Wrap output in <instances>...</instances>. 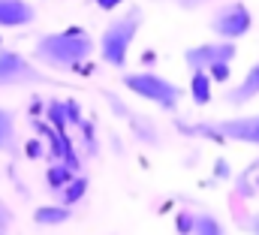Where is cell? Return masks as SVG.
<instances>
[{
  "label": "cell",
  "instance_id": "28",
  "mask_svg": "<svg viewBox=\"0 0 259 235\" xmlns=\"http://www.w3.org/2000/svg\"><path fill=\"white\" fill-rule=\"evenodd\" d=\"M94 3H97V9H103V12H115L124 0H94Z\"/></svg>",
  "mask_w": 259,
  "mask_h": 235
},
{
  "label": "cell",
  "instance_id": "30",
  "mask_svg": "<svg viewBox=\"0 0 259 235\" xmlns=\"http://www.w3.org/2000/svg\"><path fill=\"white\" fill-rule=\"evenodd\" d=\"M0 49H3V36H0Z\"/></svg>",
  "mask_w": 259,
  "mask_h": 235
},
{
  "label": "cell",
  "instance_id": "10",
  "mask_svg": "<svg viewBox=\"0 0 259 235\" xmlns=\"http://www.w3.org/2000/svg\"><path fill=\"white\" fill-rule=\"evenodd\" d=\"M72 220V208H66L61 202H52V205H39L33 208V223L42 226V229H55V226H64Z\"/></svg>",
  "mask_w": 259,
  "mask_h": 235
},
{
  "label": "cell",
  "instance_id": "24",
  "mask_svg": "<svg viewBox=\"0 0 259 235\" xmlns=\"http://www.w3.org/2000/svg\"><path fill=\"white\" fill-rule=\"evenodd\" d=\"M12 223H15V214H12V208H9V205H6V202L0 199V232L6 235Z\"/></svg>",
  "mask_w": 259,
  "mask_h": 235
},
{
  "label": "cell",
  "instance_id": "1",
  "mask_svg": "<svg viewBox=\"0 0 259 235\" xmlns=\"http://www.w3.org/2000/svg\"><path fill=\"white\" fill-rule=\"evenodd\" d=\"M94 40L84 27H66L42 33L33 43V63H42L49 69H78L94 55Z\"/></svg>",
  "mask_w": 259,
  "mask_h": 235
},
{
  "label": "cell",
  "instance_id": "3",
  "mask_svg": "<svg viewBox=\"0 0 259 235\" xmlns=\"http://www.w3.org/2000/svg\"><path fill=\"white\" fill-rule=\"evenodd\" d=\"M121 85L127 88L130 94L160 106L163 112H175L181 103V88L175 82H169L166 75L154 72V69H139V72H124Z\"/></svg>",
  "mask_w": 259,
  "mask_h": 235
},
{
  "label": "cell",
  "instance_id": "19",
  "mask_svg": "<svg viewBox=\"0 0 259 235\" xmlns=\"http://www.w3.org/2000/svg\"><path fill=\"white\" fill-rule=\"evenodd\" d=\"M205 72H208V79H211L214 85H229V82H232V63H229V60H217V63H211Z\"/></svg>",
  "mask_w": 259,
  "mask_h": 235
},
{
  "label": "cell",
  "instance_id": "14",
  "mask_svg": "<svg viewBox=\"0 0 259 235\" xmlns=\"http://www.w3.org/2000/svg\"><path fill=\"white\" fill-rule=\"evenodd\" d=\"M178 133L196 136V139H208V142H226L223 133L217 130V121H202V124H187V121H175Z\"/></svg>",
  "mask_w": 259,
  "mask_h": 235
},
{
  "label": "cell",
  "instance_id": "27",
  "mask_svg": "<svg viewBox=\"0 0 259 235\" xmlns=\"http://www.w3.org/2000/svg\"><path fill=\"white\" fill-rule=\"evenodd\" d=\"M175 3H178V9H184V12H193L199 6H205L208 0H175Z\"/></svg>",
  "mask_w": 259,
  "mask_h": 235
},
{
  "label": "cell",
  "instance_id": "20",
  "mask_svg": "<svg viewBox=\"0 0 259 235\" xmlns=\"http://www.w3.org/2000/svg\"><path fill=\"white\" fill-rule=\"evenodd\" d=\"M175 232L178 235L193 232V211H178V214H175Z\"/></svg>",
  "mask_w": 259,
  "mask_h": 235
},
{
  "label": "cell",
  "instance_id": "31",
  "mask_svg": "<svg viewBox=\"0 0 259 235\" xmlns=\"http://www.w3.org/2000/svg\"><path fill=\"white\" fill-rule=\"evenodd\" d=\"M0 235H3V232H0Z\"/></svg>",
  "mask_w": 259,
  "mask_h": 235
},
{
  "label": "cell",
  "instance_id": "22",
  "mask_svg": "<svg viewBox=\"0 0 259 235\" xmlns=\"http://www.w3.org/2000/svg\"><path fill=\"white\" fill-rule=\"evenodd\" d=\"M214 181H232V166L226 163V157H217L214 160Z\"/></svg>",
  "mask_w": 259,
  "mask_h": 235
},
{
  "label": "cell",
  "instance_id": "8",
  "mask_svg": "<svg viewBox=\"0 0 259 235\" xmlns=\"http://www.w3.org/2000/svg\"><path fill=\"white\" fill-rule=\"evenodd\" d=\"M256 97H259V60L247 69V72H244V79H241V82H229V85H226L223 103H226V106L241 109V106H250Z\"/></svg>",
  "mask_w": 259,
  "mask_h": 235
},
{
  "label": "cell",
  "instance_id": "9",
  "mask_svg": "<svg viewBox=\"0 0 259 235\" xmlns=\"http://www.w3.org/2000/svg\"><path fill=\"white\" fill-rule=\"evenodd\" d=\"M36 21V6L30 0H0V30L30 27Z\"/></svg>",
  "mask_w": 259,
  "mask_h": 235
},
{
  "label": "cell",
  "instance_id": "7",
  "mask_svg": "<svg viewBox=\"0 0 259 235\" xmlns=\"http://www.w3.org/2000/svg\"><path fill=\"white\" fill-rule=\"evenodd\" d=\"M217 130L223 133L226 142H241V145H256L259 148V115H238L217 121Z\"/></svg>",
  "mask_w": 259,
  "mask_h": 235
},
{
  "label": "cell",
  "instance_id": "17",
  "mask_svg": "<svg viewBox=\"0 0 259 235\" xmlns=\"http://www.w3.org/2000/svg\"><path fill=\"white\" fill-rule=\"evenodd\" d=\"M72 175H75V172H72L66 163H61V160H52V166H49V172H46V187H49L52 193H58V190H61V187H64Z\"/></svg>",
  "mask_w": 259,
  "mask_h": 235
},
{
  "label": "cell",
  "instance_id": "12",
  "mask_svg": "<svg viewBox=\"0 0 259 235\" xmlns=\"http://www.w3.org/2000/svg\"><path fill=\"white\" fill-rule=\"evenodd\" d=\"M211 97H214V82L208 79V72L205 69H190V100H193V106H208L211 103Z\"/></svg>",
  "mask_w": 259,
  "mask_h": 235
},
{
  "label": "cell",
  "instance_id": "11",
  "mask_svg": "<svg viewBox=\"0 0 259 235\" xmlns=\"http://www.w3.org/2000/svg\"><path fill=\"white\" fill-rule=\"evenodd\" d=\"M88 190H91V178L84 175V172H75V175L69 178L64 187L55 193V196H58V202H61V205H66V208H75V205L88 196Z\"/></svg>",
  "mask_w": 259,
  "mask_h": 235
},
{
  "label": "cell",
  "instance_id": "4",
  "mask_svg": "<svg viewBox=\"0 0 259 235\" xmlns=\"http://www.w3.org/2000/svg\"><path fill=\"white\" fill-rule=\"evenodd\" d=\"M211 33L217 40H226V43H238L250 33L253 27V12L247 3L241 0H229V3H220L214 12H211V21H208Z\"/></svg>",
  "mask_w": 259,
  "mask_h": 235
},
{
  "label": "cell",
  "instance_id": "18",
  "mask_svg": "<svg viewBox=\"0 0 259 235\" xmlns=\"http://www.w3.org/2000/svg\"><path fill=\"white\" fill-rule=\"evenodd\" d=\"M46 124H49L52 130H64V133H66V127H69V124H66L64 100H58V97H55V100H49V103H46Z\"/></svg>",
  "mask_w": 259,
  "mask_h": 235
},
{
  "label": "cell",
  "instance_id": "5",
  "mask_svg": "<svg viewBox=\"0 0 259 235\" xmlns=\"http://www.w3.org/2000/svg\"><path fill=\"white\" fill-rule=\"evenodd\" d=\"M21 85H55L49 72L24 58L15 49H0V88H21Z\"/></svg>",
  "mask_w": 259,
  "mask_h": 235
},
{
  "label": "cell",
  "instance_id": "16",
  "mask_svg": "<svg viewBox=\"0 0 259 235\" xmlns=\"http://www.w3.org/2000/svg\"><path fill=\"white\" fill-rule=\"evenodd\" d=\"M15 148V112L0 106V151L12 154Z\"/></svg>",
  "mask_w": 259,
  "mask_h": 235
},
{
  "label": "cell",
  "instance_id": "23",
  "mask_svg": "<svg viewBox=\"0 0 259 235\" xmlns=\"http://www.w3.org/2000/svg\"><path fill=\"white\" fill-rule=\"evenodd\" d=\"M75 127H78V130L84 133V142H88V151H91V154H97V136H94V127H91V121H84V118H81V121H78Z\"/></svg>",
  "mask_w": 259,
  "mask_h": 235
},
{
  "label": "cell",
  "instance_id": "15",
  "mask_svg": "<svg viewBox=\"0 0 259 235\" xmlns=\"http://www.w3.org/2000/svg\"><path fill=\"white\" fill-rule=\"evenodd\" d=\"M190 235H229V229L223 226V220L214 211H199V214H193V232Z\"/></svg>",
  "mask_w": 259,
  "mask_h": 235
},
{
  "label": "cell",
  "instance_id": "26",
  "mask_svg": "<svg viewBox=\"0 0 259 235\" xmlns=\"http://www.w3.org/2000/svg\"><path fill=\"white\" fill-rule=\"evenodd\" d=\"M244 229H247L250 235H259V211H253V214L244 217Z\"/></svg>",
  "mask_w": 259,
  "mask_h": 235
},
{
  "label": "cell",
  "instance_id": "2",
  "mask_svg": "<svg viewBox=\"0 0 259 235\" xmlns=\"http://www.w3.org/2000/svg\"><path fill=\"white\" fill-rule=\"evenodd\" d=\"M142 21H145L142 9H139V6H130L127 12L115 15V18L103 27L97 49H100V58H103L106 66H115V69H124V66H127L130 49H133V43H136V36H139Z\"/></svg>",
  "mask_w": 259,
  "mask_h": 235
},
{
  "label": "cell",
  "instance_id": "29",
  "mask_svg": "<svg viewBox=\"0 0 259 235\" xmlns=\"http://www.w3.org/2000/svg\"><path fill=\"white\" fill-rule=\"evenodd\" d=\"M142 60H145V66H151V63L157 60V55H154V52H145V58H142Z\"/></svg>",
  "mask_w": 259,
  "mask_h": 235
},
{
  "label": "cell",
  "instance_id": "21",
  "mask_svg": "<svg viewBox=\"0 0 259 235\" xmlns=\"http://www.w3.org/2000/svg\"><path fill=\"white\" fill-rule=\"evenodd\" d=\"M24 157H27V160H42V157H46V145H42L39 139H27V142H24Z\"/></svg>",
  "mask_w": 259,
  "mask_h": 235
},
{
  "label": "cell",
  "instance_id": "6",
  "mask_svg": "<svg viewBox=\"0 0 259 235\" xmlns=\"http://www.w3.org/2000/svg\"><path fill=\"white\" fill-rule=\"evenodd\" d=\"M238 55V46L235 43H226V40H214V43H199V46H190L184 52V63L190 69H208L211 63L217 60H235Z\"/></svg>",
  "mask_w": 259,
  "mask_h": 235
},
{
  "label": "cell",
  "instance_id": "13",
  "mask_svg": "<svg viewBox=\"0 0 259 235\" xmlns=\"http://www.w3.org/2000/svg\"><path fill=\"white\" fill-rule=\"evenodd\" d=\"M124 121H127L130 130H133V139H139L142 145H160V133H157V124H154L151 118L133 115V112H130Z\"/></svg>",
  "mask_w": 259,
  "mask_h": 235
},
{
  "label": "cell",
  "instance_id": "25",
  "mask_svg": "<svg viewBox=\"0 0 259 235\" xmlns=\"http://www.w3.org/2000/svg\"><path fill=\"white\" fill-rule=\"evenodd\" d=\"M64 109H66V124H78V121H81L78 100H64Z\"/></svg>",
  "mask_w": 259,
  "mask_h": 235
}]
</instances>
